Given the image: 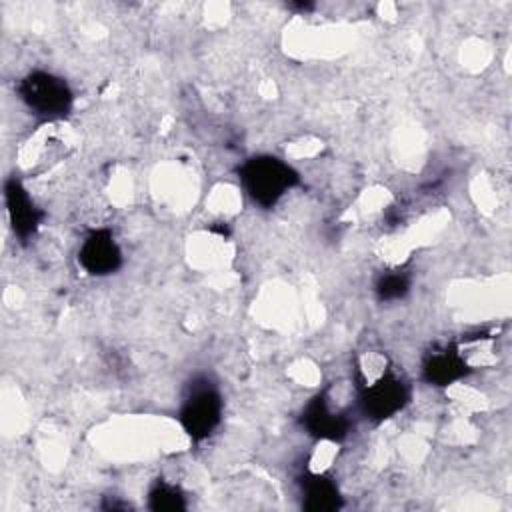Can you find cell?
Instances as JSON below:
<instances>
[{
  "label": "cell",
  "instance_id": "7",
  "mask_svg": "<svg viewBox=\"0 0 512 512\" xmlns=\"http://www.w3.org/2000/svg\"><path fill=\"white\" fill-rule=\"evenodd\" d=\"M422 372L430 384L450 386L468 372V362L458 348H444L426 358Z\"/></svg>",
  "mask_w": 512,
  "mask_h": 512
},
{
  "label": "cell",
  "instance_id": "8",
  "mask_svg": "<svg viewBox=\"0 0 512 512\" xmlns=\"http://www.w3.org/2000/svg\"><path fill=\"white\" fill-rule=\"evenodd\" d=\"M304 426L308 428V432L320 440L326 442H336L346 434L348 422L344 416L336 414L334 410L328 408L326 400L322 398H314L306 410H304V418H302Z\"/></svg>",
  "mask_w": 512,
  "mask_h": 512
},
{
  "label": "cell",
  "instance_id": "5",
  "mask_svg": "<svg viewBox=\"0 0 512 512\" xmlns=\"http://www.w3.org/2000/svg\"><path fill=\"white\" fill-rule=\"evenodd\" d=\"M78 264L90 276H108L122 266V250L114 234L106 228L92 230L78 248Z\"/></svg>",
  "mask_w": 512,
  "mask_h": 512
},
{
  "label": "cell",
  "instance_id": "2",
  "mask_svg": "<svg viewBox=\"0 0 512 512\" xmlns=\"http://www.w3.org/2000/svg\"><path fill=\"white\" fill-rule=\"evenodd\" d=\"M16 90L30 112L50 122L64 118L74 104V92L70 90L68 82L44 70L26 74L18 82Z\"/></svg>",
  "mask_w": 512,
  "mask_h": 512
},
{
  "label": "cell",
  "instance_id": "11",
  "mask_svg": "<svg viewBox=\"0 0 512 512\" xmlns=\"http://www.w3.org/2000/svg\"><path fill=\"white\" fill-rule=\"evenodd\" d=\"M410 288V280L402 272H390L382 274L380 280L376 282V294L380 300H398L402 298Z\"/></svg>",
  "mask_w": 512,
  "mask_h": 512
},
{
  "label": "cell",
  "instance_id": "4",
  "mask_svg": "<svg viewBox=\"0 0 512 512\" xmlns=\"http://www.w3.org/2000/svg\"><path fill=\"white\" fill-rule=\"evenodd\" d=\"M222 420V396L216 388L194 386L180 410V424L192 440L208 438Z\"/></svg>",
  "mask_w": 512,
  "mask_h": 512
},
{
  "label": "cell",
  "instance_id": "10",
  "mask_svg": "<svg viewBox=\"0 0 512 512\" xmlns=\"http://www.w3.org/2000/svg\"><path fill=\"white\" fill-rule=\"evenodd\" d=\"M148 500H150L152 510H182V508H186L184 494L180 492V488L170 482H164V480H158L150 488Z\"/></svg>",
  "mask_w": 512,
  "mask_h": 512
},
{
  "label": "cell",
  "instance_id": "3",
  "mask_svg": "<svg viewBox=\"0 0 512 512\" xmlns=\"http://www.w3.org/2000/svg\"><path fill=\"white\" fill-rule=\"evenodd\" d=\"M408 386L390 370H382L378 376L368 380L360 394L362 412L376 420H388L398 414L408 402Z\"/></svg>",
  "mask_w": 512,
  "mask_h": 512
},
{
  "label": "cell",
  "instance_id": "1",
  "mask_svg": "<svg viewBox=\"0 0 512 512\" xmlns=\"http://www.w3.org/2000/svg\"><path fill=\"white\" fill-rule=\"evenodd\" d=\"M238 174L246 194L264 208L274 206L298 182L296 170L276 156H254Z\"/></svg>",
  "mask_w": 512,
  "mask_h": 512
},
{
  "label": "cell",
  "instance_id": "6",
  "mask_svg": "<svg viewBox=\"0 0 512 512\" xmlns=\"http://www.w3.org/2000/svg\"><path fill=\"white\" fill-rule=\"evenodd\" d=\"M4 202L14 234L24 242L36 234L42 222V210L34 204L28 190L18 178H8L4 184Z\"/></svg>",
  "mask_w": 512,
  "mask_h": 512
},
{
  "label": "cell",
  "instance_id": "9",
  "mask_svg": "<svg viewBox=\"0 0 512 512\" xmlns=\"http://www.w3.org/2000/svg\"><path fill=\"white\" fill-rule=\"evenodd\" d=\"M302 498H304V508L314 512H328L340 506L338 486L330 478L318 472H314L304 480Z\"/></svg>",
  "mask_w": 512,
  "mask_h": 512
}]
</instances>
